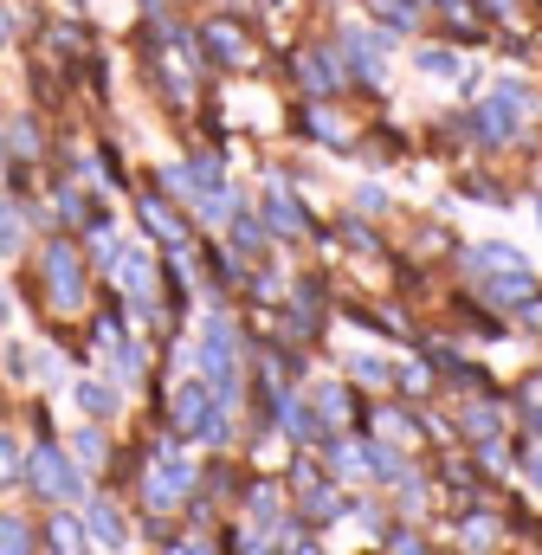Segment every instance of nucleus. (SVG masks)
Returning a JSON list of instances; mask_svg holds the SVG:
<instances>
[{
  "label": "nucleus",
  "instance_id": "6ab92c4d",
  "mask_svg": "<svg viewBox=\"0 0 542 555\" xmlns=\"http://www.w3.org/2000/svg\"><path fill=\"white\" fill-rule=\"evenodd\" d=\"M78 408H85V414H117V395H111V388H98V382H78Z\"/></svg>",
  "mask_w": 542,
  "mask_h": 555
},
{
  "label": "nucleus",
  "instance_id": "0eeeda50",
  "mask_svg": "<svg viewBox=\"0 0 542 555\" xmlns=\"http://www.w3.org/2000/svg\"><path fill=\"white\" fill-rule=\"evenodd\" d=\"M85 530H91L104 550H124V543H130V530H124V511H117V504H104V498H91V504H85Z\"/></svg>",
  "mask_w": 542,
  "mask_h": 555
},
{
  "label": "nucleus",
  "instance_id": "4468645a",
  "mask_svg": "<svg viewBox=\"0 0 542 555\" xmlns=\"http://www.w3.org/2000/svg\"><path fill=\"white\" fill-rule=\"evenodd\" d=\"M375 13H382L395 33H413V26H420V0H375Z\"/></svg>",
  "mask_w": 542,
  "mask_h": 555
},
{
  "label": "nucleus",
  "instance_id": "2f4dec72",
  "mask_svg": "<svg viewBox=\"0 0 542 555\" xmlns=\"http://www.w3.org/2000/svg\"><path fill=\"white\" fill-rule=\"evenodd\" d=\"M485 7H491V13H511V7H517V0H485Z\"/></svg>",
  "mask_w": 542,
  "mask_h": 555
},
{
  "label": "nucleus",
  "instance_id": "393cba45",
  "mask_svg": "<svg viewBox=\"0 0 542 555\" xmlns=\"http://www.w3.org/2000/svg\"><path fill=\"white\" fill-rule=\"evenodd\" d=\"M349 369H356L362 382H375V388H382V382H395V375H388V369H382L375 356H349Z\"/></svg>",
  "mask_w": 542,
  "mask_h": 555
},
{
  "label": "nucleus",
  "instance_id": "aec40b11",
  "mask_svg": "<svg viewBox=\"0 0 542 555\" xmlns=\"http://www.w3.org/2000/svg\"><path fill=\"white\" fill-rule=\"evenodd\" d=\"M13 253H20V207L0 201V259H13Z\"/></svg>",
  "mask_w": 542,
  "mask_h": 555
},
{
  "label": "nucleus",
  "instance_id": "f03ea898",
  "mask_svg": "<svg viewBox=\"0 0 542 555\" xmlns=\"http://www.w3.org/2000/svg\"><path fill=\"white\" fill-rule=\"evenodd\" d=\"M524 111H530V91L504 78V85H498V91H491V98L478 104V130H472V137L491 142V149H504V142L524 137Z\"/></svg>",
  "mask_w": 542,
  "mask_h": 555
},
{
  "label": "nucleus",
  "instance_id": "cd10ccee",
  "mask_svg": "<svg viewBox=\"0 0 542 555\" xmlns=\"http://www.w3.org/2000/svg\"><path fill=\"white\" fill-rule=\"evenodd\" d=\"M78 459H85V465H98V459H104V439H98V433H91V426H85V433H78Z\"/></svg>",
  "mask_w": 542,
  "mask_h": 555
},
{
  "label": "nucleus",
  "instance_id": "2eb2a0df",
  "mask_svg": "<svg viewBox=\"0 0 542 555\" xmlns=\"http://www.w3.org/2000/svg\"><path fill=\"white\" fill-rule=\"evenodd\" d=\"M465 426H472V439H491V433H504V414L491 401H472L465 408Z\"/></svg>",
  "mask_w": 542,
  "mask_h": 555
},
{
  "label": "nucleus",
  "instance_id": "ddd939ff",
  "mask_svg": "<svg viewBox=\"0 0 542 555\" xmlns=\"http://www.w3.org/2000/svg\"><path fill=\"white\" fill-rule=\"evenodd\" d=\"M472 272H530L517 246H478L472 253Z\"/></svg>",
  "mask_w": 542,
  "mask_h": 555
},
{
  "label": "nucleus",
  "instance_id": "20e7f679",
  "mask_svg": "<svg viewBox=\"0 0 542 555\" xmlns=\"http://www.w3.org/2000/svg\"><path fill=\"white\" fill-rule=\"evenodd\" d=\"M46 284H52V304L59 310H78L85 304V266H78V246L72 240H52L46 246Z\"/></svg>",
  "mask_w": 542,
  "mask_h": 555
},
{
  "label": "nucleus",
  "instance_id": "39448f33",
  "mask_svg": "<svg viewBox=\"0 0 542 555\" xmlns=\"http://www.w3.org/2000/svg\"><path fill=\"white\" fill-rule=\"evenodd\" d=\"M343 59L362 72V85H382V78H388V52H382L375 33H356V26H349V33H343Z\"/></svg>",
  "mask_w": 542,
  "mask_h": 555
},
{
  "label": "nucleus",
  "instance_id": "5701e85b",
  "mask_svg": "<svg viewBox=\"0 0 542 555\" xmlns=\"http://www.w3.org/2000/svg\"><path fill=\"white\" fill-rule=\"evenodd\" d=\"M465 543H472V550H491V543H498V524H491V517H472V524H465Z\"/></svg>",
  "mask_w": 542,
  "mask_h": 555
},
{
  "label": "nucleus",
  "instance_id": "473e14b6",
  "mask_svg": "<svg viewBox=\"0 0 542 555\" xmlns=\"http://www.w3.org/2000/svg\"><path fill=\"white\" fill-rule=\"evenodd\" d=\"M537 220H542V201H537Z\"/></svg>",
  "mask_w": 542,
  "mask_h": 555
},
{
  "label": "nucleus",
  "instance_id": "4be33fe9",
  "mask_svg": "<svg viewBox=\"0 0 542 555\" xmlns=\"http://www.w3.org/2000/svg\"><path fill=\"white\" fill-rule=\"evenodd\" d=\"M20 472H26V459H20V446H13V439L0 433V485H13Z\"/></svg>",
  "mask_w": 542,
  "mask_h": 555
},
{
  "label": "nucleus",
  "instance_id": "bb28decb",
  "mask_svg": "<svg viewBox=\"0 0 542 555\" xmlns=\"http://www.w3.org/2000/svg\"><path fill=\"white\" fill-rule=\"evenodd\" d=\"M323 420H349V395L343 388H323Z\"/></svg>",
  "mask_w": 542,
  "mask_h": 555
},
{
  "label": "nucleus",
  "instance_id": "dca6fc26",
  "mask_svg": "<svg viewBox=\"0 0 542 555\" xmlns=\"http://www.w3.org/2000/svg\"><path fill=\"white\" fill-rule=\"evenodd\" d=\"M52 550L59 555H85V524H78V517H59V524H52Z\"/></svg>",
  "mask_w": 542,
  "mask_h": 555
},
{
  "label": "nucleus",
  "instance_id": "423d86ee",
  "mask_svg": "<svg viewBox=\"0 0 542 555\" xmlns=\"http://www.w3.org/2000/svg\"><path fill=\"white\" fill-rule=\"evenodd\" d=\"M297 85H304L310 98H330V91L343 85V72H336L330 52H297Z\"/></svg>",
  "mask_w": 542,
  "mask_h": 555
},
{
  "label": "nucleus",
  "instance_id": "a878e982",
  "mask_svg": "<svg viewBox=\"0 0 542 555\" xmlns=\"http://www.w3.org/2000/svg\"><path fill=\"white\" fill-rule=\"evenodd\" d=\"M330 459H336V472H343V478H356V472H362V452H356V446H330Z\"/></svg>",
  "mask_w": 542,
  "mask_h": 555
},
{
  "label": "nucleus",
  "instance_id": "f257e3e1",
  "mask_svg": "<svg viewBox=\"0 0 542 555\" xmlns=\"http://www.w3.org/2000/svg\"><path fill=\"white\" fill-rule=\"evenodd\" d=\"M26 491L46 498V504H72V498H85V478L59 446H33L26 452Z\"/></svg>",
  "mask_w": 542,
  "mask_h": 555
},
{
  "label": "nucleus",
  "instance_id": "c85d7f7f",
  "mask_svg": "<svg viewBox=\"0 0 542 555\" xmlns=\"http://www.w3.org/2000/svg\"><path fill=\"white\" fill-rule=\"evenodd\" d=\"M349 246H356V253H375V233H369L362 220H349Z\"/></svg>",
  "mask_w": 542,
  "mask_h": 555
},
{
  "label": "nucleus",
  "instance_id": "7ed1b4c3",
  "mask_svg": "<svg viewBox=\"0 0 542 555\" xmlns=\"http://www.w3.org/2000/svg\"><path fill=\"white\" fill-rule=\"evenodd\" d=\"M188 485H194L188 459H181L175 446H155V459H149V472H142V504H149V511H175V504H188Z\"/></svg>",
  "mask_w": 542,
  "mask_h": 555
},
{
  "label": "nucleus",
  "instance_id": "f8f14e48",
  "mask_svg": "<svg viewBox=\"0 0 542 555\" xmlns=\"http://www.w3.org/2000/svg\"><path fill=\"white\" fill-rule=\"evenodd\" d=\"M278 426H284L291 446H310V439H317V420L304 414V401H291L284 388H278Z\"/></svg>",
  "mask_w": 542,
  "mask_h": 555
},
{
  "label": "nucleus",
  "instance_id": "f3484780",
  "mask_svg": "<svg viewBox=\"0 0 542 555\" xmlns=\"http://www.w3.org/2000/svg\"><path fill=\"white\" fill-rule=\"evenodd\" d=\"M0 555H33V530L20 517H0Z\"/></svg>",
  "mask_w": 542,
  "mask_h": 555
},
{
  "label": "nucleus",
  "instance_id": "6e6552de",
  "mask_svg": "<svg viewBox=\"0 0 542 555\" xmlns=\"http://www.w3.org/2000/svg\"><path fill=\"white\" fill-rule=\"evenodd\" d=\"M266 227H271V233H304V227H310V220H304V207L284 194V181H271V188H266Z\"/></svg>",
  "mask_w": 542,
  "mask_h": 555
},
{
  "label": "nucleus",
  "instance_id": "1a4fd4ad",
  "mask_svg": "<svg viewBox=\"0 0 542 555\" xmlns=\"http://www.w3.org/2000/svg\"><path fill=\"white\" fill-rule=\"evenodd\" d=\"M207 52H214L220 65H246L253 46H246V33H240L233 20H214V26H207Z\"/></svg>",
  "mask_w": 542,
  "mask_h": 555
},
{
  "label": "nucleus",
  "instance_id": "412c9836",
  "mask_svg": "<svg viewBox=\"0 0 542 555\" xmlns=\"http://www.w3.org/2000/svg\"><path fill=\"white\" fill-rule=\"evenodd\" d=\"M259 246H266V240H259V220H246V214H240V220H233V253H246V259H253Z\"/></svg>",
  "mask_w": 542,
  "mask_h": 555
},
{
  "label": "nucleus",
  "instance_id": "7c9ffc66",
  "mask_svg": "<svg viewBox=\"0 0 542 555\" xmlns=\"http://www.w3.org/2000/svg\"><path fill=\"white\" fill-rule=\"evenodd\" d=\"M13 39V7H0V46Z\"/></svg>",
  "mask_w": 542,
  "mask_h": 555
},
{
  "label": "nucleus",
  "instance_id": "a211bd4d",
  "mask_svg": "<svg viewBox=\"0 0 542 555\" xmlns=\"http://www.w3.org/2000/svg\"><path fill=\"white\" fill-rule=\"evenodd\" d=\"M420 72H426V78H459V52L426 46V52H420Z\"/></svg>",
  "mask_w": 542,
  "mask_h": 555
},
{
  "label": "nucleus",
  "instance_id": "c756f323",
  "mask_svg": "<svg viewBox=\"0 0 542 555\" xmlns=\"http://www.w3.org/2000/svg\"><path fill=\"white\" fill-rule=\"evenodd\" d=\"M168 555H214V550H207V543L194 537V543H175V550H168Z\"/></svg>",
  "mask_w": 542,
  "mask_h": 555
},
{
  "label": "nucleus",
  "instance_id": "b1692460",
  "mask_svg": "<svg viewBox=\"0 0 542 555\" xmlns=\"http://www.w3.org/2000/svg\"><path fill=\"white\" fill-rule=\"evenodd\" d=\"M13 149H20V155H39V124H33V117L13 124Z\"/></svg>",
  "mask_w": 542,
  "mask_h": 555
},
{
  "label": "nucleus",
  "instance_id": "9d476101",
  "mask_svg": "<svg viewBox=\"0 0 542 555\" xmlns=\"http://www.w3.org/2000/svg\"><path fill=\"white\" fill-rule=\"evenodd\" d=\"M117 284L130 291L142 310H149V297H155V266H149L142 253H124V259H117Z\"/></svg>",
  "mask_w": 542,
  "mask_h": 555
},
{
  "label": "nucleus",
  "instance_id": "9b49d317",
  "mask_svg": "<svg viewBox=\"0 0 542 555\" xmlns=\"http://www.w3.org/2000/svg\"><path fill=\"white\" fill-rule=\"evenodd\" d=\"M136 214L149 220V233H155V240H168V246H181V240H188V227H181V220H175L155 194H136Z\"/></svg>",
  "mask_w": 542,
  "mask_h": 555
}]
</instances>
